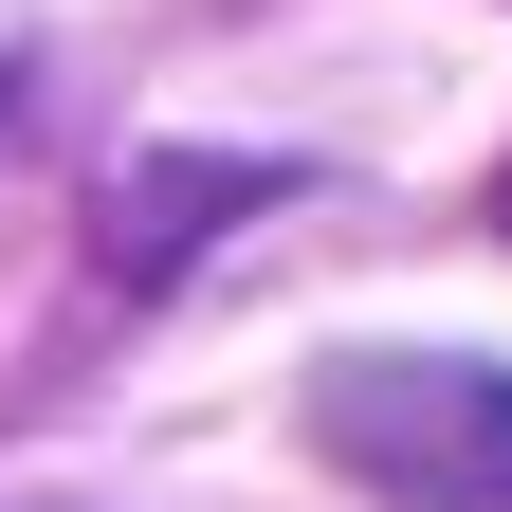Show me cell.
Returning a JSON list of instances; mask_svg holds the SVG:
<instances>
[{
    "instance_id": "6da1fadb",
    "label": "cell",
    "mask_w": 512,
    "mask_h": 512,
    "mask_svg": "<svg viewBox=\"0 0 512 512\" xmlns=\"http://www.w3.org/2000/svg\"><path fill=\"white\" fill-rule=\"evenodd\" d=\"M293 421L384 512H512V366L476 348H330Z\"/></svg>"
},
{
    "instance_id": "7a4b0ae2",
    "label": "cell",
    "mask_w": 512,
    "mask_h": 512,
    "mask_svg": "<svg viewBox=\"0 0 512 512\" xmlns=\"http://www.w3.org/2000/svg\"><path fill=\"white\" fill-rule=\"evenodd\" d=\"M202 202H256V165H147V183L110 202V256H183Z\"/></svg>"
}]
</instances>
